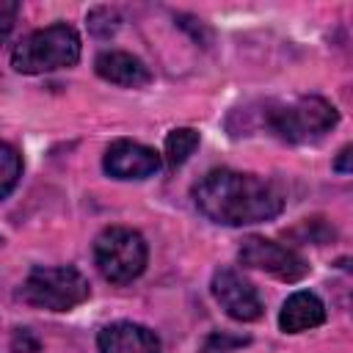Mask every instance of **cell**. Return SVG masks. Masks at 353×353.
<instances>
[{
	"mask_svg": "<svg viewBox=\"0 0 353 353\" xmlns=\"http://www.w3.org/2000/svg\"><path fill=\"white\" fill-rule=\"evenodd\" d=\"M146 240L127 226H108L94 240V262L99 273L113 284H130L146 268Z\"/></svg>",
	"mask_w": 353,
	"mask_h": 353,
	"instance_id": "5b68a950",
	"label": "cell"
},
{
	"mask_svg": "<svg viewBox=\"0 0 353 353\" xmlns=\"http://www.w3.org/2000/svg\"><path fill=\"white\" fill-rule=\"evenodd\" d=\"M210 290H212V298L218 301V306L232 317V320H240V323H251V320H259L265 306H262V298L256 292V287L237 270L232 268H221L212 273V281H210Z\"/></svg>",
	"mask_w": 353,
	"mask_h": 353,
	"instance_id": "52a82bcc",
	"label": "cell"
},
{
	"mask_svg": "<svg viewBox=\"0 0 353 353\" xmlns=\"http://www.w3.org/2000/svg\"><path fill=\"white\" fill-rule=\"evenodd\" d=\"M17 14H19V3H14V0H0V36H6V33L14 28Z\"/></svg>",
	"mask_w": 353,
	"mask_h": 353,
	"instance_id": "9a60e30c",
	"label": "cell"
},
{
	"mask_svg": "<svg viewBox=\"0 0 353 353\" xmlns=\"http://www.w3.org/2000/svg\"><path fill=\"white\" fill-rule=\"evenodd\" d=\"M353 152V146H342V152L336 154V160H334V171H339V174H350V154Z\"/></svg>",
	"mask_w": 353,
	"mask_h": 353,
	"instance_id": "e0dca14e",
	"label": "cell"
},
{
	"mask_svg": "<svg viewBox=\"0 0 353 353\" xmlns=\"http://www.w3.org/2000/svg\"><path fill=\"white\" fill-rule=\"evenodd\" d=\"M339 121L336 108L323 97H298L292 102H268L259 124L287 143H309L323 138Z\"/></svg>",
	"mask_w": 353,
	"mask_h": 353,
	"instance_id": "7a4b0ae2",
	"label": "cell"
},
{
	"mask_svg": "<svg viewBox=\"0 0 353 353\" xmlns=\"http://www.w3.org/2000/svg\"><path fill=\"white\" fill-rule=\"evenodd\" d=\"M80 36L72 25L55 22L41 30H33L25 36L14 52H11V66L22 74H44L55 69H69L80 61Z\"/></svg>",
	"mask_w": 353,
	"mask_h": 353,
	"instance_id": "3957f363",
	"label": "cell"
},
{
	"mask_svg": "<svg viewBox=\"0 0 353 353\" xmlns=\"http://www.w3.org/2000/svg\"><path fill=\"white\" fill-rule=\"evenodd\" d=\"M199 146V132L193 127H176L165 135V146H163V154H165V163L171 168L182 165Z\"/></svg>",
	"mask_w": 353,
	"mask_h": 353,
	"instance_id": "7c38bea8",
	"label": "cell"
},
{
	"mask_svg": "<svg viewBox=\"0 0 353 353\" xmlns=\"http://www.w3.org/2000/svg\"><path fill=\"white\" fill-rule=\"evenodd\" d=\"M102 168L113 179H146L160 171V154L135 141H116L108 146Z\"/></svg>",
	"mask_w": 353,
	"mask_h": 353,
	"instance_id": "ba28073f",
	"label": "cell"
},
{
	"mask_svg": "<svg viewBox=\"0 0 353 353\" xmlns=\"http://www.w3.org/2000/svg\"><path fill=\"white\" fill-rule=\"evenodd\" d=\"M14 350H17V353H36V350H39V342L30 336L28 328H19L17 336H14Z\"/></svg>",
	"mask_w": 353,
	"mask_h": 353,
	"instance_id": "2e32d148",
	"label": "cell"
},
{
	"mask_svg": "<svg viewBox=\"0 0 353 353\" xmlns=\"http://www.w3.org/2000/svg\"><path fill=\"white\" fill-rule=\"evenodd\" d=\"M325 323V306L323 301L309 292V290H298L292 292L281 312H279V325L284 334H301V331H309V328H317Z\"/></svg>",
	"mask_w": 353,
	"mask_h": 353,
	"instance_id": "8fae6325",
	"label": "cell"
},
{
	"mask_svg": "<svg viewBox=\"0 0 353 353\" xmlns=\"http://www.w3.org/2000/svg\"><path fill=\"white\" fill-rule=\"evenodd\" d=\"M91 287L88 279L72 265H52V268H33L19 287V298L33 309L47 312H69L88 301Z\"/></svg>",
	"mask_w": 353,
	"mask_h": 353,
	"instance_id": "277c9868",
	"label": "cell"
},
{
	"mask_svg": "<svg viewBox=\"0 0 353 353\" xmlns=\"http://www.w3.org/2000/svg\"><path fill=\"white\" fill-rule=\"evenodd\" d=\"M240 265L245 268H254V270H262L273 279H281V281H301L306 273H309V262L290 245L284 243H276V240H268V237H259V234H251L243 240L240 245Z\"/></svg>",
	"mask_w": 353,
	"mask_h": 353,
	"instance_id": "8992f818",
	"label": "cell"
},
{
	"mask_svg": "<svg viewBox=\"0 0 353 353\" xmlns=\"http://www.w3.org/2000/svg\"><path fill=\"white\" fill-rule=\"evenodd\" d=\"M193 204L212 223L251 226L273 221L284 210V196L273 182L256 174L215 168L193 185Z\"/></svg>",
	"mask_w": 353,
	"mask_h": 353,
	"instance_id": "6da1fadb",
	"label": "cell"
},
{
	"mask_svg": "<svg viewBox=\"0 0 353 353\" xmlns=\"http://www.w3.org/2000/svg\"><path fill=\"white\" fill-rule=\"evenodd\" d=\"M245 342H248L245 336H237L229 331H215L204 339V353H232L234 347H243Z\"/></svg>",
	"mask_w": 353,
	"mask_h": 353,
	"instance_id": "5bb4252c",
	"label": "cell"
},
{
	"mask_svg": "<svg viewBox=\"0 0 353 353\" xmlns=\"http://www.w3.org/2000/svg\"><path fill=\"white\" fill-rule=\"evenodd\" d=\"M97 347L99 353H160V336L141 323L119 320L97 334Z\"/></svg>",
	"mask_w": 353,
	"mask_h": 353,
	"instance_id": "9c48e42d",
	"label": "cell"
},
{
	"mask_svg": "<svg viewBox=\"0 0 353 353\" xmlns=\"http://www.w3.org/2000/svg\"><path fill=\"white\" fill-rule=\"evenodd\" d=\"M94 69L102 80H108L113 85H121V88H141V85L152 83L149 66L141 58H135L132 52H124V50L99 52L97 61H94Z\"/></svg>",
	"mask_w": 353,
	"mask_h": 353,
	"instance_id": "30bf717a",
	"label": "cell"
},
{
	"mask_svg": "<svg viewBox=\"0 0 353 353\" xmlns=\"http://www.w3.org/2000/svg\"><path fill=\"white\" fill-rule=\"evenodd\" d=\"M19 176H22V157H19V152L11 143L0 141V201L8 199V193L17 188Z\"/></svg>",
	"mask_w": 353,
	"mask_h": 353,
	"instance_id": "4fadbf2b",
	"label": "cell"
}]
</instances>
